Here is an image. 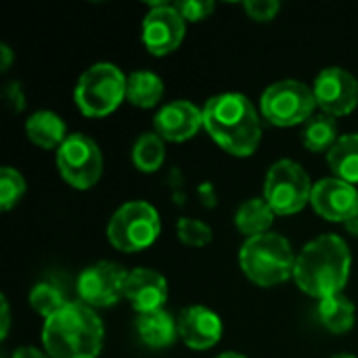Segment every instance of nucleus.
Returning <instances> with one entry per match:
<instances>
[{
	"label": "nucleus",
	"mask_w": 358,
	"mask_h": 358,
	"mask_svg": "<svg viewBox=\"0 0 358 358\" xmlns=\"http://www.w3.org/2000/svg\"><path fill=\"white\" fill-rule=\"evenodd\" d=\"M203 128L229 155L250 157L262 141V124L252 101L241 92H222L206 101Z\"/></svg>",
	"instance_id": "nucleus-1"
},
{
	"label": "nucleus",
	"mask_w": 358,
	"mask_h": 358,
	"mask_svg": "<svg viewBox=\"0 0 358 358\" xmlns=\"http://www.w3.org/2000/svg\"><path fill=\"white\" fill-rule=\"evenodd\" d=\"M352 256L348 243L334 233L319 235L308 241L296 256L294 281L313 298H329L342 294L350 279Z\"/></svg>",
	"instance_id": "nucleus-2"
},
{
	"label": "nucleus",
	"mask_w": 358,
	"mask_h": 358,
	"mask_svg": "<svg viewBox=\"0 0 358 358\" xmlns=\"http://www.w3.org/2000/svg\"><path fill=\"white\" fill-rule=\"evenodd\" d=\"M103 340V321L94 308L82 302H67L59 313L44 319L42 344L48 358H96Z\"/></svg>",
	"instance_id": "nucleus-3"
},
{
	"label": "nucleus",
	"mask_w": 358,
	"mask_h": 358,
	"mask_svg": "<svg viewBox=\"0 0 358 358\" xmlns=\"http://www.w3.org/2000/svg\"><path fill=\"white\" fill-rule=\"evenodd\" d=\"M243 275L258 287H275L294 277L296 256L292 243L277 233H264L245 239L239 250Z\"/></svg>",
	"instance_id": "nucleus-4"
},
{
	"label": "nucleus",
	"mask_w": 358,
	"mask_h": 358,
	"mask_svg": "<svg viewBox=\"0 0 358 358\" xmlns=\"http://www.w3.org/2000/svg\"><path fill=\"white\" fill-rule=\"evenodd\" d=\"M126 84L128 78L117 65L96 63L78 78L73 101L86 117H105L126 99Z\"/></svg>",
	"instance_id": "nucleus-5"
},
{
	"label": "nucleus",
	"mask_w": 358,
	"mask_h": 358,
	"mask_svg": "<svg viewBox=\"0 0 358 358\" xmlns=\"http://www.w3.org/2000/svg\"><path fill=\"white\" fill-rule=\"evenodd\" d=\"M162 233V220L157 210L147 201H126L120 206L107 224L109 243L124 252L136 254L151 248Z\"/></svg>",
	"instance_id": "nucleus-6"
},
{
	"label": "nucleus",
	"mask_w": 358,
	"mask_h": 358,
	"mask_svg": "<svg viewBox=\"0 0 358 358\" xmlns=\"http://www.w3.org/2000/svg\"><path fill=\"white\" fill-rule=\"evenodd\" d=\"M313 187L308 172L298 162L279 159L266 172L262 197L277 216H292L310 203Z\"/></svg>",
	"instance_id": "nucleus-7"
},
{
	"label": "nucleus",
	"mask_w": 358,
	"mask_h": 358,
	"mask_svg": "<svg viewBox=\"0 0 358 358\" xmlns=\"http://www.w3.org/2000/svg\"><path fill=\"white\" fill-rule=\"evenodd\" d=\"M317 109L313 88L298 80H281L271 84L260 96V115L279 128L306 124Z\"/></svg>",
	"instance_id": "nucleus-8"
},
{
	"label": "nucleus",
	"mask_w": 358,
	"mask_h": 358,
	"mask_svg": "<svg viewBox=\"0 0 358 358\" xmlns=\"http://www.w3.org/2000/svg\"><path fill=\"white\" fill-rule=\"evenodd\" d=\"M57 168L69 187L86 191L103 176V153L90 136L76 132L57 149Z\"/></svg>",
	"instance_id": "nucleus-9"
},
{
	"label": "nucleus",
	"mask_w": 358,
	"mask_h": 358,
	"mask_svg": "<svg viewBox=\"0 0 358 358\" xmlns=\"http://www.w3.org/2000/svg\"><path fill=\"white\" fill-rule=\"evenodd\" d=\"M126 277L128 273L111 260L90 264L78 277V298L90 308H109L124 298Z\"/></svg>",
	"instance_id": "nucleus-10"
},
{
	"label": "nucleus",
	"mask_w": 358,
	"mask_h": 358,
	"mask_svg": "<svg viewBox=\"0 0 358 358\" xmlns=\"http://www.w3.org/2000/svg\"><path fill=\"white\" fill-rule=\"evenodd\" d=\"M187 34V21L174 4L151 2L149 13L143 19V44L153 57H166L174 52Z\"/></svg>",
	"instance_id": "nucleus-11"
},
{
	"label": "nucleus",
	"mask_w": 358,
	"mask_h": 358,
	"mask_svg": "<svg viewBox=\"0 0 358 358\" xmlns=\"http://www.w3.org/2000/svg\"><path fill=\"white\" fill-rule=\"evenodd\" d=\"M313 94L323 113L342 117L357 109L358 80L344 67H327L317 76Z\"/></svg>",
	"instance_id": "nucleus-12"
},
{
	"label": "nucleus",
	"mask_w": 358,
	"mask_h": 358,
	"mask_svg": "<svg viewBox=\"0 0 358 358\" xmlns=\"http://www.w3.org/2000/svg\"><path fill=\"white\" fill-rule=\"evenodd\" d=\"M313 210L329 220V222H342L346 224L350 218L358 214V191L355 185L344 182L336 176L323 178L315 182L313 195H310Z\"/></svg>",
	"instance_id": "nucleus-13"
},
{
	"label": "nucleus",
	"mask_w": 358,
	"mask_h": 358,
	"mask_svg": "<svg viewBox=\"0 0 358 358\" xmlns=\"http://www.w3.org/2000/svg\"><path fill=\"white\" fill-rule=\"evenodd\" d=\"M203 126V111L191 101H172L153 117L155 134L168 143H185Z\"/></svg>",
	"instance_id": "nucleus-14"
},
{
	"label": "nucleus",
	"mask_w": 358,
	"mask_h": 358,
	"mask_svg": "<svg viewBox=\"0 0 358 358\" xmlns=\"http://www.w3.org/2000/svg\"><path fill=\"white\" fill-rule=\"evenodd\" d=\"M124 298L138 315L162 310L168 300V281L153 268H134L126 277Z\"/></svg>",
	"instance_id": "nucleus-15"
},
{
	"label": "nucleus",
	"mask_w": 358,
	"mask_h": 358,
	"mask_svg": "<svg viewBox=\"0 0 358 358\" xmlns=\"http://www.w3.org/2000/svg\"><path fill=\"white\" fill-rule=\"evenodd\" d=\"M178 338L191 350H208L216 346L222 338V321L220 317L206 306H189L178 319Z\"/></svg>",
	"instance_id": "nucleus-16"
},
{
	"label": "nucleus",
	"mask_w": 358,
	"mask_h": 358,
	"mask_svg": "<svg viewBox=\"0 0 358 358\" xmlns=\"http://www.w3.org/2000/svg\"><path fill=\"white\" fill-rule=\"evenodd\" d=\"M136 334L141 338V342L147 348L153 350H162L168 348L176 342L178 338V323L172 319L170 313L155 310V313H147V315H138L136 319Z\"/></svg>",
	"instance_id": "nucleus-17"
},
{
	"label": "nucleus",
	"mask_w": 358,
	"mask_h": 358,
	"mask_svg": "<svg viewBox=\"0 0 358 358\" xmlns=\"http://www.w3.org/2000/svg\"><path fill=\"white\" fill-rule=\"evenodd\" d=\"M25 134L29 143L40 149H59L67 134L65 122L52 111H36L25 122Z\"/></svg>",
	"instance_id": "nucleus-18"
},
{
	"label": "nucleus",
	"mask_w": 358,
	"mask_h": 358,
	"mask_svg": "<svg viewBox=\"0 0 358 358\" xmlns=\"http://www.w3.org/2000/svg\"><path fill=\"white\" fill-rule=\"evenodd\" d=\"M317 317H319L321 325L327 331H331V334H346V331H350L355 327L357 308L350 302V298H346L344 294H336V296L319 300Z\"/></svg>",
	"instance_id": "nucleus-19"
},
{
	"label": "nucleus",
	"mask_w": 358,
	"mask_h": 358,
	"mask_svg": "<svg viewBox=\"0 0 358 358\" xmlns=\"http://www.w3.org/2000/svg\"><path fill=\"white\" fill-rule=\"evenodd\" d=\"M275 212L271 210V206L264 201V197H254L243 201L237 212H235V227L241 235L250 237H258L268 233L273 220H275Z\"/></svg>",
	"instance_id": "nucleus-20"
},
{
	"label": "nucleus",
	"mask_w": 358,
	"mask_h": 358,
	"mask_svg": "<svg viewBox=\"0 0 358 358\" xmlns=\"http://www.w3.org/2000/svg\"><path fill=\"white\" fill-rule=\"evenodd\" d=\"M327 164L336 178L357 185L358 182V134H344L327 153Z\"/></svg>",
	"instance_id": "nucleus-21"
},
{
	"label": "nucleus",
	"mask_w": 358,
	"mask_h": 358,
	"mask_svg": "<svg viewBox=\"0 0 358 358\" xmlns=\"http://www.w3.org/2000/svg\"><path fill=\"white\" fill-rule=\"evenodd\" d=\"M164 96V82L153 71H134L128 76L126 101L138 109L155 107Z\"/></svg>",
	"instance_id": "nucleus-22"
},
{
	"label": "nucleus",
	"mask_w": 358,
	"mask_h": 358,
	"mask_svg": "<svg viewBox=\"0 0 358 358\" xmlns=\"http://www.w3.org/2000/svg\"><path fill=\"white\" fill-rule=\"evenodd\" d=\"M340 141L338 134V122L336 117L327 113L313 115L302 130V143L308 151L313 153H329L334 145Z\"/></svg>",
	"instance_id": "nucleus-23"
},
{
	"label": "nucleus",
	"mask_w": 358,
	"mask_h": 358,
	"mask_svg": "<svg viewBox=\"0 0 358 358\" xmlns=\"http://www.w3.org/2000/svg\"><path fill=\"white\" fill-rule=\"evenodd\" d=\"M166 141L155 132H145L132 147V164L145 174L157 172L166 159Z\"/></svg>",
	"instance_id": "nucleus-24"
},
{
	"label": "nucleus",
	"mask_w": 358,
	"mask_h": 358,
	"mask_svg": "<svg viewBox=\"0 0 358 358\" xmlns=\"http://www.w3.org/2000/svg\"><path fill=\"white\" fill-rule=\"evenodd\" d=\"M65 304V294L55 281H40L29 292V306L44 319L59 313Z\"/></svg>",
	"instance_id": "nucleus-25"
},
{
	"label": "nucleus",
	"mask_w": 358,
	"mask_h": 358,
	"mask_svg": "<svg viewBox=\"0 0 358 358\" xmlns=\"http://www.w3.org/2000/svg\"><path fill=\"white\" fill-rule=\"evenodd\" d=\"M25 193V178L15 168L0 170V208L2 212L13 210Z\"/></svg>",
	"instance_id": "nucleus-26"
},
{
	"label": "nucleus",
	"mask_w": 358,
	"mask_h": 358,
	"mask_svg": "<svg viewBox=\"0 0 358 358\" xmlns=\"http://www.w3.org/2000/svg\"><path fill=\"white\" fill-rule=\"evenodd\" d=\"M176 235L180 239V243L189 245V248H203L212 241L214 233L212 229L195 218H180L176 224Z\"/></svg>",
	"instance_id": "nucleus-27"
},
{
	"label": "nucleus",
	"mask_w": 358,
	"mask_h": 358,
	"mask_svg": "<svg viewBox=\"0 0 358 358\" xmlns=\"http://www.w3.org/2000/svg\"><path fill=\"white\" fill-rule=\"evenodd\" d=\"M243 10L250 19L258 23H266L277 17V13L281 10V4L277 0H248L243 2Z\"/></svg>",
	"instance_id": "nucleus-28"
},
{
	"label": "nucleus",
	"mask_w": 358,
	"mask_h": 358,
	"mask_svg": "<svg viewBox=\"0 0 358 358\" xmlns=\"http://www.w3.org/2000/svg\"><path fill=\"white\" fill-rule=\"evenodd\" d=\"M174 6L178 8V13L185 17V21H203L214 13V2L210 0H180L174 2Z\"/></svg>",
	"instance_id": "nucleus-29"
},
{
	"label": "nucleus",
	"mask_w": 358,
	"mask_h": 358,
	"mask_svg": "<svg viewBox=\"0 0 358 358\" xmlns=\"http://www.w3.org/2000/svg\"><path fill=\"white\" fill-rule=\"evenodd\" d=\"M2 99L13 113H21L25 107V94H23V88L19 82H8L2 90Z\"/></svg>",
	"instance_id": "nucleus-30"
},
{
	"label": "nucleus",
	"mask_w": 358,
	"mask_h": 358,
	"mask_svg": "<svg viewBox=\"0 0 358 358\" xmlns=\"http://www.w3.org/2000/svg\"><path fill=\"white\" fill-rule=\"evenodd\" d=\"M0 310H2V327H0V338L4 340L8 336V329H10V306H8V300L2 298L0 300Z\"/></svg>",
	"instance_id": "nucleus-31"
},
{
	"label": "nucleus",
	"mask_w": 358,
	"mask_h": 358,
	"mask_svg": "<svg viewBox=\"0 0 358 358\" xmlns=\"http://www.w3.org/2000/svg\"><path fill=\"white\" fill-rule=\"evenodd\" d=\"M199 197H201L206 208H214L216 206V193H214V187L210 182H203L199 187Z\"/></svg>",
	"instance_id": "nucleus-32"
},
{
	"label": "nucleus",
	"mask_w": 358,
	"mask_h": 358,
	"mask_svg": "<svg viewBox=\"0 0 358 358\" xmlns=\"http://www.w3.org/2000/svg\"><path fill=\"white\" fill-rule=\"evenodd\" d=\"M10 358H48V355H46V352H40L38 348L23 346V348H17Z\"/></svg>",
	"instance_id": "nucleus-33"
},
{
	"label": "nucleus",
	"mask_w": 358,
	"mask_h": 358,
	"mask_svg": "<svg viewBox=\"0 0 358 358\" xmlns=\"http://www.w3.org/2000/svg\"><path fill=\"white\" fill-rule=\"evenodd\" d=\"M13 63V50L6 44H0V71H6Z\"/></svg>",
	"instance_id": "nucleus-34"
},
{
	"label": "nucleus",
	"mask_w": 358,
	"mask_h": 358,
	"mask_svg": "<svg viewBox=\"0 0 358 358\" xmlns=\"http://www.w3.org/2000/svg\"><path fill=\"white\" fill-rule=\"evenodd\" d=\"M344 229L350 233V235H355V237H358V214L355 216V218H350L346 224H344Z\"/></svg>",
	"instance_id": "nucleus-35"
},
{
	"label": "nucleus",
	"mask_w": 358,
	"mask_h": 358,
	"mask_svg": "<svg viewBox=\"0 0 358 358\" xmlns=\"http://www.w3.org/2000/svg\"><path fill=\"white\" fill-rule=\"evenodd\" d=\"M216 358H245L243 355H239V352H224V355H218Z\"/></svg>",
	"instance_id": "nucleus-36"
},
{
	"label": "nucleus",
	"mask_w": 358,
	"mask_h": 358,
	"mask_svg": "<svg viewBox=\"0 0 358 358\" xmlns=\"http://www.w3.org/2000/svg\"><path fill=\"white\" fill-rule=\"evenodd\" d=\"M331 358H357V357H352V355H336V357H331Z\"/></svg>",
	"instance_id": "nucleus-37"
}]
</instances>
